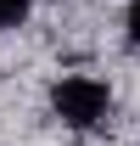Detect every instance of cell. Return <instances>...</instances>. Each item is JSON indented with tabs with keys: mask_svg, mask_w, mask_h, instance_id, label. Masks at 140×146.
Listing matches in <instances>:
<instances>
[{
	"mask_svg": "<svg viewBox=\"0 0 140 146\" xmlns=\"http://www.w3.org/2000/svg\"><path fill=\"white\" fill-rule=\"evenodd\" d=\"M51 107H56L62 124L90 129V124H101L106 112H112V90H106L101 79H90V73H67V79L51 90Z\"/></svg>",
	"mask_w": 140,
	"mask_h": 146,
	"instance_id": "6da1fadb",
	"label": "cell"
},
{
	"mask_svg": "<svg viewBox=\"0 0 140 146\" xmlns=\"http://www.w3.org/2000/svg\"><path fill=\"white\" fill-rule=\"evenodd\" d=\"M28 17V0H0V28H17Z\"/></svg>",
	"mask_w": 140,
	"mask_h": 146,
	"instance_id": "7a4b0ae2",
	"label": "cell"
},
{
	"mask_svg": "<svg viewBox=\"0 0 140 146\" xmlns=\"http://www.w3.org/2000/svg\"><path fill=\"white\" fill-rule=\"evenodd\" d=\"M123 28H129V39L140 45V0H129V17H123Z\"/></svg>",
	"mask_w": 140,
	"mask_h": 146,
	"instance_id": "3957f363",
	"label": "cell"
}]
</instances>
